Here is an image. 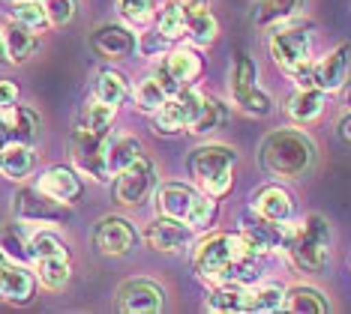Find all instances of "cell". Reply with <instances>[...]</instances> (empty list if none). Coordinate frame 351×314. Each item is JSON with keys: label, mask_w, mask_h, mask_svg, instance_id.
Returning <instances> with one entry per match:
<instances>
[{"label": "cell", "mask_w": 351, "mask_h": 314, "mask_svg": "<svg viewBox=\"0 0 351 314\" xmlns=\"http://www.w3.org/2000/svg\"><path fill=\"white\" fill-rule=\"evenodd\" d=\"M156 30L162 39H180L186 36V10L180 3H169L162 12H159Z\"/></svg>", "instance_id": "e575fe53"}, {"label": "cell", "mask_w": 351, "mask_h": 314, "mask_svg": "<svg viewBox=\"0 0 351 314\" xmlns=\"http://www.w3.org/2000/svg\"><path fill=\"white\" fill-rule=\"evenodd\" d=\"M202 102H204V93L195 90V87L180 90L159 111H154V129L159 135H178V132H183V129H189L195 123L198 111H202Z\"/></svg>", "instance_id": "30bf717a"}, {"label": "cell", "mask_w": 351, "mask_h": 314, "mask_svg": "<svg viewBox=\"0 0 351 314\" xmlns=\"http://www.w3.org/2000/svg\"><path fill=\"white\" fill-rule=\"evenodd\" d=\"M36 276L49 291H60L66 287L73 267H69V254H58V257H36Z\"/></svg>", "instance_id": "1f68e13d"}, {"label": "cell", "mask_w": 351, "mask_h": 314, "mask_svg": "<svg viewBox=\"0 0 351 314\" xmlns=\"http://www.w3.org/2000/svg\"><path fill=\"white\" fill-rule=\"evenodd\" d=\"M186 36L193 39L198 48L204 45H213L219 36V24L213 18V12L207 10H186Z\"/></svg>", "instance_id": "4dcf8cb0"}, {"label": "cell", "mask_w": 351, "mask_h": 314, "mask_svg": "<svg viewBox=\"0 0 351 314\" xmlns=\"http://www.w3.org/2000/svg\"><path fill=\"white\" fill-rule=\"evenodd\" d=\"M258 162L270 176L298 180L315 165V144L298 129H276L261 141Z\"/></svg>", "instance_id": "7a4b0ae2"}, {"label": "cell", "mask_w": 351, "mask_h": 314, "mask_svg": "<svg viewBox=\"0 0 351 314\" xmlns=\"http://www.w3.org/2000/svg\"><path fill=\"white\" fill-rule=\"evenodd\" d=\"M30 248H34V261L36 257H58V254H66V246L60 243L54 233L49 231H39L34 239H30Z\"/></svg>", "instance_id": "ab89813d"}, {"label": "cell", "mask_w": 351, "mask_h": 314, "mask_svg": "<svg viewBox=\"0 0 351 314\" xmlns=\"http://www.w3.org/2000/svg\"><path fill=\"white\" fill-rule=\"evenodd\" d=\"M285 309V291L279 285H261L250 291V311H279Z\"/></svg>", "instance_id": "d590c367"}, {"label": "cell", "mask_w": 351, "mask_h": 314, "mask_svg": "<svg viewBox=\"0 0 351 314\" xmlns=\"http://www.w3.org/2000/svg\"><path fill=\"white\" fill-rule=\"evenodd\" d=\"M261 254L243 233H210L193 252V267L210 285H250L261 270Z\"/></svg>", "instance_id": "6da1fadb"}, {"label": "cell", "mask_w": 351, "mask_h": 314, "mask_svg": "<svg viewBox=\"0 0 351 314\" xmlns=\"http://www.w3.org/2000/svg\"><path fill=\"white\" fill-rule=\"evenodd\" d=\"M348 66H351V45L342 42L330 54H324L318 63H313V87L322 93H337L348 81Z\"/></svg>", "instance_id": "4fadbf2b"}, {"label": "cell", "mask_w": 351, "mask_h": 314, "mask_svg": "<svg viewBox=\"0 0 351 314\" xmlns=\"http://www.w3.org/2000/svg\"><path fill=\"white\" fill-rule=\"evenodd\" d=\"M12 3H27V0H12Z\"/></svg>", "instance_id": "7dc6e473"}, {"label": "cell", "mask_w": 351, "mask_h": 314, "mask_svg": "<svg viewBox=\"0 0 351 314\" xmlns=\"http://www.w3.org/2000/svg\"><path fill=\"white\" fill-rule=\"evenodd\" d=\"M180 90H183V84L174 81L165 66H159V72H156L154 78L141 81L138 93H135V105H138V111H147V114H154V111H159L165 102L174 99Z\"/></svg>", "instance_id": "e0dca14e"}, {"label": "cell", "mask_w": 351, "mask_h": 314, "mask_svg": "<svg viewBox=\"0 0 351 314\" xmlns=\"http://www.w3.org/2000/svg\"><path fill=\"white\" fill-rule=\"evenodd\" d=\"M162 305H165V296H162V287H159L156 281L132 278V281H123L121 291H117V309L121 311L156 314V311H162Z\"/></svg>", "instance_id": "7c38bea8"}, {"label": "cell", "mask_w": 351, "mask_h": 314, "mask_svg": "<svg viewBox=\"0 0 351 314\" xmlns=\"http://www.w3.org/2000/svg\"><path fill=\"white\" fill-rule=\"evenodd\" d=\"M0 60H3V45H0Z\"/></svg>", "instance_id": "c3c4849f"}, {"label": "cell", "mask_w": 351, "mask_h": 314, "mask_svg": "<svg viewBox=\"0 0 351 314\" xmlns=\"http://www.w3.org/2000/svg\"><path fill=\"white\" fill-rule=\"evenodd\" d=\"M15 18L25 21L27 27H45L49 24V15H45V6L39 3V0H27V3H15Z\"/></svg>", "instance_id": "60d3db41"}, {"label": "cell", "mask_w": 351, "mask_h": 314, "mask_svg": "<svg viewBox=\"0 0 351 314\" xmlns=\"http://www.w3.org/2000/svg\"><path fill=\"white\" fill-rule=\"evenodd\" d=\"M237 153L226 144H202L189 156V174L195 176L198 189L210 198H222L234 183Z\"/></svg>", "instance_id": "5b68a950"}, {"label": "cell", "mask_w": 351, "mask_h": 314, "mask_svg": "<svg viewBox=\"0 0 351 314\" xmlns=\"http://www.w3.org/2000/svg\"><path fill=\"white\" fill-rule=\"evenodd\" d=\"M0 45H3V57L10 63H25L30 54L36 51V34L25 21L12 18L0 30Z\"/></svg>", "instance_id": "d6986e66"}, {"label": "cell", "mask_w": 351, "mask_h": 314, "mask_svg": "<svg viewBox=\"0 0 351 314\" xmlns=\"http://www.w3.org/2000/svg\"><path fill=\"white\" fill-rule=\"evenodd\" d=\"M90 45H93V51H99L106 60H121L135 51V36L126 27H121V24H106V27L93 30Z\"/></svg>", "instance_id": "ffe728a7"}, {"label": "cell", "mask_w": 351, "mask_h": 314, "mask_svg": "<svg viewBox=\"0 0 351 314\" xmlns=\"http://www.w3.org/2000/svg\"><path fill=\"white\" fill-rule=\"evenodd\" d=\"M36 293V278L21 263H3L0 270V300L10 305H27Z\"/></svg>", "instance_id": "ac0fdd59"}, {"label": "cell", "mask_w": 351, "mask_h": 314, "mask_svg": "<svg viewBox=\"0 0 351 314\" xmlns=\"http://www.w3.org/2000/svg\"><path fill=\"white\" fill-rule=\"evenodd\" d=\"M285 309L294 314H327L330 311V302H327V296L318 287L298 285L291 291H285Z\"/></svg>", "instance_id": "83f0119b"}, {"label": "cell", "mask_w": 351, "mask_h": 314, "mask_svg": "<svg viewBox=\"0 0 351 314\" xmlns=\"http://www.w3.org/2000/svg\"><path fill=\"white\" fill-rule=\"evenodd\" d=\"M303 10V0H258L255 24L258 27H276V24L291 21Z\"/></svg>", "instance_id": "f546056e"}, {"label": "cell", "mask_w": 351, "mask_h": 314, "mask_svg": "<svg viewBox=\"0 0 351 314\" xmlns=\"http://www.w3.org/2000/svg\"><path fill=\"white\" fill-rule=\"evenodd\" d=\"M339 138L346 141V144H351V111L342 117V123H339Z\"/></svg>", "instance_id": "7bdbcfd3"}, {"label": "cell", "mask_w": 351, "mask_h": 314, "mask_svg": "<svg viewBox=\"0 0 351 314\" xmlns=\"http://www.w3.org/2000/svg\"><path fill=\"white\" fill-rule=\"evenodd\" d=\"M189 239H193V228L180 219H169V215H159L145 231V243L154 248V252H162V254L183 252V248L189 246Z\"/></svg>", "instance_id": "5bb4252c"}, {"label": "cell", "mask_w": 351, "mask_h": 314, "mask_svg": "<svg viewBox=\"0 0 351 314\" xmlns=\"http://www.w3.org/2000/svg\"><path fill=\"white\" fill-rule=\"evenodd\" d=\"M285 252L291 263L303 272H322L330 263L333 254V231L324 215H306L298 224H289L285 231Z\"/></svg>", "instance_id": "3957f363"}, {"label": "cell", "mask_w": 351, "mask_h": 314, "mask_svg": "<svg viewBox=\"0 0 351 314\" xmlns=\"http://www.w3.org/2000/svg\"><path fill=\"white\" fill-rule=\"evenodd\" d=\"M36 156L30 150V144H19L10 141L3 150H0V174L10 176V180H25V176L34 171Z\"/></svg>", "instance_id": "603a6c76"}, {"label": "cell", "mask_w": 351, "mask_h": 314, "mask_svg": "<svg viewBox=\"0 0 351 314\" xmlns=\"http://www.w3.org/2000/svg\"><path fill=\"white\" fill-rule=\"evenodd\" d=\"M183 10H204V6H207V0H183Z\"/></svg>", "instance_id": "ee69618b"}, {"label": "cell", "mask_w": 351, "mask_h": 314, "mask_svg": "<svg viewBox=\"0 0 351 314\" xmlns=\"http://www.w3.org/2000/svg\"><path fill=\"white\" fill-rule=\"evenodd\" d=\"M226 120H228V108H226V105H222L219 99H213V96H204L202 111H198L195 123L189 126V132L207 135V132H213V129H219Z\"/></svg>", "instance_id": "836d02e7"}, {"label": "cell", "mask_w": 351, "mask_h": 314, "mask_svg": "<svg viewBox=\"0 0 351 314\" xmlns=\"http://www.w3.org/2000/svg\"><path fill=\"white\" fill-rule=\"evenodd\" d=\"M39 189L45 192V195H51L54 200H60V204H75L78 198H82V180L75 176V171H69V168H49L43 176H39L36 183Z\"/></svg>", "instance_id": "44dd1931"}, {"label": "cell", "mask_w": 351, "mask_h": 314, "mask_svg": "<svg viewBox=\"0 0 351 314\" xmlns=\"http://www.w3.org/2000/svg\"><path fill=\"white\" fill-rule=\"evenodd\" d=\"M156 209L159 215L180 219L189 228H207L217 215V198L183 186V183H165L156 192Z\"/></svg>", "instance_id": "8992f818"}, {"label": "cell", "mask_w": 351, "mask_h": 314, "mask_svg": "<svg viewBox=\"0 0 351 314\" xmlns=\"http://www.w3.org/2000/svg\"><path fill=\"white\" fill-rule=\"evenodd\" d=\"M3 126H6L10 141L34 144L39 138V117L30 108H25V105H10V111H6V117H3Z\"/></svg>", "instance_id": "cb8c5ba5"}, {"label": "cell", "mask_w": 351, "mask_h": 314, "mask_svg": "<svg viewBox=\"0 0 351 314\" xmlns=\"http://www.w3.org/2000/svg\"><path fill=\"white\" fill-rule=\"evenodd\" d=\"M162 66L169 69V75L183 87L202 75V57H198L195 51H189V48H178V51H171L169 60H165Z\"/></svg>", "instance_id": "d6a6232c"}, {"label": "cell", "mask_w": 351, "mask_h": 314, "mask_svg": "<svg viewBox=\"0 0 351 314\" xmlns=\"http://www.w3.org/2000/svg\"><path fill=\"white\" fill-rule=\"evenodd\" d=\"M130 96V81H126V75L114 69H102L99 78H97V87H93V99L111 105V108H121L123 99Z\"/></svg>", "instance_id": "f1b7e54d"}, {"label": "cell", "mask_w": 351, "mask_h": 314, "mask_svg": "<svg viewBox=\"0 0 351 314\" xmlns=\"http://www.w3.org/2000/svg\"><path fill=\"white\" fill-rule=\"evenodd\" d=\"M285 114L300 126L315 123V120L324 114V93L318 90V87H298V90L285 99Z\"/></svg>", "instance_id": "7402d4cb"}, {"label": "cell", "mask_w": 351, "mask_h": 314, "mask_svg": "<svg viewBox=\"0 0 351 314\" xmlns=\"http://www.w3.org/2000/svg\"><path fill=\"white\" fill-rule=\"evenodd\" d=\"M270 57L298 87H313V34L303 24H285L270 36Z\"/></svg>", "instance_id": "277c9868"}, {"label": "cell", "mask_w": 351, "mask_h": 314, "mask_svg": "<svg viewBox=\"0 0 351 314\" xmlns=\"http://www.w3.org/2000/svg\"><path fill=\"white\" fill-rule=\"evenodd\" d=\"M342 102H346V108L351 111V84L346 81V87H342Z\"/></svg>", "instance_id": "f6af8a7d"}, {"label": "cell", "mask_w": 351, "mask_h": 314, "mask_svg": "<svg viewBox=\"0 0 351 314\" xmlns=\"http://www.w3.org/2000/svg\"><path fill=\"white\" fill-rule=\"evenodd\" d=\"M231 99L250 117H267L274 108V99L255 84V63L250 54H234V66H231Z\"/></svg>", "instance_id": "52a82bcc"}, {"label": "cell", "mask_w": 351, "mask_h": 314, "mask_svg": "<svg viewBox=\"0 0 351 314\" xmlns=\"http://www.w3.org/2000/svg\"><path fill=\"white\" fill-rule=\"evenodd\" d=\"M114 111L117 108H111V105L93 99L84 108V114H82V126H87V129H108V123L114 120Z\"/></svg>", "instance_id": "f35d334b"}, {"label": "cell", "mask_w": 351, "mask_h": 314, "mask_svg": "<svg viewBox=\"0 0 351 314\" xmlns=\"http://www.w3.org/2000/svg\"><path fill=\"white\" fill-rule=\"evenodd\" d=\"M117 10L130 24H147L156 12V0H117Z\"/></svg>", "instance_id": "8d00e7d4"}, {"label": "cell", "mask_w": 351, "mask_h": 314, "mask_svg": "<svg viewBox=\"0 0 351 314\" xmlns=\"http://www.w3.org/2000/svg\"><path fill=\"white\" fill-rule=\"evenodd\" d=\"M210 311H222V314H237V311H250V287L237 285V281H226L217 285V291L207 300Z\"/></svg>", "instance_id": "484cf974"}, {"label": "cell", "mask_w": 351, "mask_h": 314, "mask_svg": "<svg viewBox=\"0 0 351 314\" xmlns=\"http://www.w3.org/2000/svg\"><path fill=\"white\" fill-rule=\"evenodd\" d=\"M0 270H3V254H0Z\"/></svg>", "instance_id": "bcb514c9"}, {"label": "cell", "mask_w": 351, "mask_h": 314, "mask_svg": "<svg viewBox=\"0 0 351 314\" xmlns=\"http://www.w3.org/2000/svg\"><path fill=\"white\" fill-rule=\"evenodd\" d=\"M135 231L132 224L126 219H117V215H108V219H102L97 224V231H93V246L99 248L106 257H121L126 254L130 248L135 246Z\"/></svg>", "instance_id": "9a60e30c"}, {"label": "cell", "mask_w": 351, "mask_h": 314, "mask_svg": "<svg viewBox=\"0 0 351 314\" xmlns=\"http://www.w3.org/2000/svg\"><path fill=\"white\" fill-rule=\"evenodd\" d=\"M106 147H108V135L106 129H75L69 138V150H73V162L78 165V171L90 174L93 180L106 183L108 180V165H106Z\"/></svg>", "instance_id": "9c48e42d"}, {"label": "cell", "mask_w": 351, "mask_h": 314, "mask_svg": "<svg viewBox=\"0 0 351 314\" xmlns=\"http://www.w3.org/2000/svg\"><path fill=\"white\" fill-rule=\"evenodd\" d=\"M45 6V15H49V24L51 27H63L75 18V10H78V0H43Z\"/></svg>", "instance_id": "74e56055"}, {"label": "cell", "mask_w": 351, "mask_h": 314, "mask_svg": "<svg viewBox=\"0 0 351 314\" xmlns=\"http://www.w3.org/2000/svg\"><path fill=\"white\" fill-rule=\"evenodd\" d=\"M154 189H156V168L147 156H141V159H135L126 171L117 174L114 200L123 207H138L150 198Z\"/></svg>", "instance_id": "8fae6325"}, {"label": "cell", "mask_w": 351, "mask_h": 314, "mask_svg": "<svg viewBox=\"0 0 351 314\" xmlns=\"http://www.w3.org/2000/svg\"><path fill=\"white\" fill-rule=\"evenodd\" d=\"M12 215L21 224H60L69 219V204H60L43 189H21L12 198Z\"/></svg>", "instance_id": "ba28073f"}, {"label": "cell", "mask_w": 351, "mask_h": 314, "mask_svg": "<svg viewBox=\"0 0 351 314\" xmlns=\"http://www.w3.org/2000/svg\"><path fill=\"white\" fill-rule=\"evenodd\" d=\"M145 156V147L141 141H135L132 135H121V138H108V147H106V165H108V174L117 176L121 171H126L135 159Z\"/></svg>", "instance_id": "d4e9b609"}, {"label": "cell", "mask_w": 351, "mask_h": 314, "mask_svg": "<svg viewBox=\"0 0 351 314\" xmlns=\"http://www.w3.org/2000/svg\"><path fill=\"white\" fill-rule=\"evenodd\" d=\"M15 99H19V87L10 84V81H0V111L15 105Z\"/></svg>", "instance_id": "b9f144b4"}, {"label": "cell", "mask_w": 351, "mask_h": 314, "mask_svg": "<svg viewBox=\"0 0 351 314\" xmlns=\"http://www.w3.org/2000/svg\"><path fill=\"white\" fill-rule=\"evenodd\" d=\"M0 254L12 263H21L27 267L34 261V248H30V239L25 237V224H6L0 228Z\"/></svg>", "instance_id": "4316f807"}, {"label": "cell", "mask_w": 351, "mask_h": 314, "mask_svg": "<svg viewBox=\"0 0 351 314\" xmlns=\"http://www.w3.org/2000/svg\"><path fill=\"white\" fill-rule=\"evenodd\" d=\"M252 209L258 215H265L270 222H291L294 215V195L285 186H276V183H267L252 195Z\"/></svg>", "instance_id": "2e32d148"}]
</instances>
